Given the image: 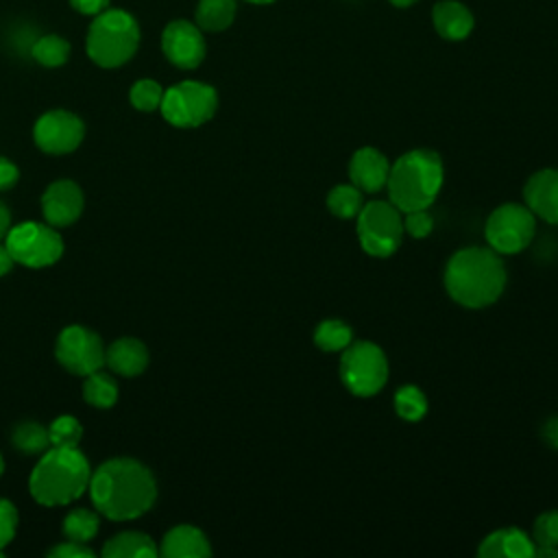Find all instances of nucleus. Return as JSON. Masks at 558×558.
<instances>
[{
    "label": "nucleus",
    "instance_id": "1a4fd4ad",
    "mask_svg": "<svg viewBox=\"0 0 558 558\" xmlns=\"http://www.w3.org/2000/svg\"><path fill=\"white\" fill-rule=\"evenodd\" d=\"M4 244L11 251L15 264H22L26 268L52 266L63 255V238L59 235L57 227L48 222L26 220L11 227Z\"/></svg>",
    "mask_w": 558,
    "mask_h": 558
},
{
    "label": "nucleus",
    "instance_id": "6e6552de",
    "mask_svg": "<svg viewBox=\"0 0 558 558\" xmlns=\"http://www.w3.org/2000/svg\"><path fill=\"white\" fill-rule=\"evenodd\" d=\"M357 218V240L364 253L373 257H390L403 238L401 211L388 201H371L362 205Z\"/></svg>",
    "mask_w": 558,
    "mask_h": 558
},
{
    "label": "nucleus",
    "instance_id": "cd10ccee",
    "mask_svg": "<svg viewBox=\"0 0 558 558\" xmlns=\"http://www.w3.org/2000/svg\"><path fill=\"white\" fill-rule=\"evenodd\" d=\"M362 192L349 183V185H336L329 190L327 194V209L336 216V218H342V220H349V218H355L362 209Z\"/></svg>",
    "mask_w": 558,
    "mask_h": 558
},
{
    "label": "nucleus",
    "instance_id": "4468645a",
    "mask_svg": "<svg viewBox=\"0 0 558 558\" xmlns=\"http://www.w3.org/2000/svg\"><path fill=\"white\" fill-rule=\"evenodd\" d=\"M83 190L70 179L52 181L41 194V214L52 227L74 225L83 214Z\"/></svg>",
    "mask_w": 558,
    "mask_h": 558
},
{
    "label": "nucleus",
    "instance_id": "e433bc0d",
    "mask_svg": "<svg viewBox=\"0 0 558 558\" xmlns=\"http://www.w3.org/2000/svg\"><path fill=\"white\" fill-rule=\"evenodd\" d=\"M72 9H76L83 15H98L109 9V0H70Z\"/></svg>",
    "mask_w": 558,
    "mask_h": 558
},
{
    "label": "nucleus",
    "instance_id": "f3484780",
    "mask_svg": "<svg viewBox=\"0 0 558 558\" xmlns=\"http://www.w3.org/2000/svg\"><path fill=\"white\" fill-rule=\"evenodd\" d=\"M534 541L519 527H501L490 532L477 547L482 558H532Z\"/></svg>",
    "mask_w": 558,
    "mask_h": 558
},
{
    "label": "nucleus",
    "instance_id": "4c0bfd02",
    "mask_svg": "<svg viewBox=\"0 0 558 558\" xmlns=\"http://www.w3.org/2000/svg\"><path fill=\"white\" fill-rule=\"evenodd\" d=\"M541 436H543V440H545L549 447L558 449V416H551V418H547V421L543 423Z\"/></svg>",
    "mask_w": 558,
    "mask_h": 558
},
{
    "label": "nucleus",
    "instance_id": "f8f14e48",
    "mask_svg": "<svg viewBox=\"0 0 558 558\" xmlns=\"http://www.w3.org/2000/svg\"><path fill=\"white\" fill-rule=\"evenodd\" d=\"M85 137L83 120L65 109H52L39 116L33 129L35 144L48 155H65L81 146Z\"/></svg>",
    "mask_w": 558,
    "mask_h": 558
},
{
    "label": "nucleus",
    "instance_id": "423d86ee",
    "mask_svg": "<svg viewBox=\"0 0 558 558\" xmlns=\"http://www.w3.org/2000/svg\"><path fill=\"white\" fill-rule=\"evenodd\" d=\"M340 353V379L351 395L373 397L386 386L388 360L379 344L357 340Z\"/></svg>",
    "mask_w": 558,
    "mask_h": 558
},
{
    "label": "nucleus",
    "instance_id": "393cba45",
    "mask_svg": "<svg viewBox=\"0 0 558 558\" xmlns=\"http://www.w3.org/2000/svg\"><path fill=\"white\" fill-rule=\"evenodd\" d=\"M353 342V331L344 320L327 318L314 329V344L327 353H340Z\"/></svg>",
    "mask_w": 558,
    "mask_h": 558
},
{
    "label": "nucleus",
    "instance_id": "9d476101",
    "mask_svg": "<svg viewBox=\"0 0 558 558\" xmlns=\"http://www.w3.org/2000/svg\"><path fill=\"white\" fill-rule=\"evenodd\" d=\"M536 233V218L527 205L504 203L490 211L484 225L488 246L499 255H514L527 248Z\"/></svg>",
    "mask_w": 558,
    "mask_h": 558
},
{
    "label": "nucleus",
    "instance_id": "c756f323",
    "mask_svg": "<svg viewBox=\"0 0 558 558\" xmlns=\"http://www.w3.org/2000/svg\"><path fill=\"white\" fill-rule=\"evenodd\" d=\"M50 447H78L83 436V425L72 414L57 416L50 427Z\"/></svg>",
    "mask_w": 558,
    "mask_h": 558
},
{
    "label": "nucleus",
    "instance_id": "7ed1b4c3",
    "mask_svg": "<svg viewBox=\"0 0 558 558\" xmlns=\"http://www.w3.org/2000/svg\"><path fill=\"white\" fill-rule=\"evenodd\" d=\"M89 477V460L78 447H50L39 456L28 477V490L46 508L65 506L87 490Z\"/></svg>",
    "mask_w": 558,
    "mask_h": 558
},
{
    "label": "nucleus",
    "instance_id": "bb28decb",
    "mask_svg": "<svg viewBox=\"0 0 558 558\" xmlns=\"http://www.w3.org/2000/svg\"><path fill=\"white\" fill-rule=\"evenodd\" d=\"M395 412L408 423L421 421L427 414L425 392L414 384H405V386L397 388V392H395Z\"/></svg>",
    "mask_w": 558,
    "mask_h": 558
},
{
    "label": "nucleus",
    "instance_id": "aec40b11",
    "mask_svg": "<svg viewBox=\"0 0 558 558\" xmlns=\"http://www.w3.org/2000/svg\"><path fill=\"white\" fill-rule=\"evenodd\" d=\"M432 20H434L436 33L449 41L466 39L475 24L473 13L458 0L436 2L432 9Z\"/></svg>",
    "mask_w": 558,
    "mask_h": 558
},
{
    "label": "nucleus",
    "instance_id": "c85d7f7f",
    "mask_svg": "<svg viewBox=\"0 0 558 558\" xmlns=\"http://www.w3.org/2000/svg\"><path fill=\"white\" fill-rule=\"evenodd\" d=\"M33 57L46 68H59L70 57V44L59 35H41L33 44Z\"/></svg>",
    "mask_w": 558,
    "mask_h": 558
},
{
    "label": "nucleus",
    "instance_id": "c9c22d12",
    "mask_svg": "<svg viewBox=\"0 0 558 558\" xmlns=\"http://www.w3.org/2000/svg\"><path fill=\"white\" fill-rule=\"evenodd\" d=\"M17 181H20V168L11 159L0 157V192L11 190Z\"/></svg>",
    "mask_w": 558,
    "mask_h": 558
},
{
    "label": "nucleus",
    "instance_id": "39448f33",
    "mask_svg": "<svg viewBox=\"0 0 558 558\" xmlns=\"http://www.w3.org/2000/svg\"><path fill=\"white\" fill-rule=\"evenodd\" d=\"M140 48V24L124 9L98 13L87 31V57L100 68L124 65Z\"/></svg>",
    "mask_w": 558,
    "mask_h": 558
},
{
    "label": "nucleus",
    "instance_id": "20e7f679",
    "mask_svg": "<svg viewBox=\"0 0 558 558\" xmlns=\"http://www.w3.org/2000/svg\"><path fill=\"white\" fill-rule=\"evenodd\" d=\"M445 181V168L438 153L429 148H414L403 153L388 172L390 203L401 211L429 209Z\"/></svg>",
    "mask_w": 558,
    "mask_h": 558
},
{
    "label": "nucleus",
    "instance_id": "a19ab883",
    "mask_svg": "<svg viewBox=\"0 0 558 558\" xmlns=\"http://www.w3.org/2000/svg\"><path fill=\"white\" fill-rule=\"evenodd\" d=\"M390 4H395L397 9H408V7H412L414 2H418V0H388Z\"/></svg>",
    "mask_w": 558,
    "mask_h": 558
},
{
    "label": "nucleus",
    "instance_id": "f03ea898",
    "mask_svg": "<svg viewBox=\"0 0 558 558\" xmlns=\"http://www.w3.org/2000/svg\"><path fill=\"white\" fill-rule=\"evenodd\" d=\"M506 288V266L493 248L466 246L456 251L445 268V290L462 307L493 305Z\"/></svg>",
    "mask_w": 558,
    "mask_h": 558
},
{
    "label": "nucleus",
    "instance_id": "7c9ffc66",
    "mask_svg": "<svg viewBox=\"0 0 558 558\" xmlns=\"http://www.w3.org/2000/svg\"><path fill=\"white\" fill-rule=\"evenodd\" d=\"M161 98H163V87L153 81V78H142V81H135L131 92H129V100L131 105L137 109V111H157L159 105H161Z\"/></svg>",
    "mask_w": 558,
    "mask_h": 558
},
{
    "label": "nucleus",
    "instance_id": "2eb2a0df",
    "mask_svg": "<svg viewBox=\"0 0 558 558\" xmlns=\"http://www.w3.org/2000/svg\"><path fill=\"white\" fill-rule=\"evenodd\" d=\"M390 172V161L386 155L373 146L357 148L349 161V179L362 194L379 192Z\"/></svg>",
    "mask_w": 558,
    "mask_h": 558
},
{
    "label": "nucleus",
    "instance_id": "ea45409f",
    "mask_svg": "<svg viewBox=\"0 0 558 558\" xmlns=\"http://www.w3.org/2000/svg\"><path fill=\"white\" fill-rule=\"evenodd\" d=\"M9 229H11V214H9L7 205L0 201V242L7 238Z\"/></svg>",
    "mask_w": 558,
    "mask_h": 558
},
{
    "label": "nucleus",
    "instance_id": "37998d69",
    "mask_svg": "<svg viewBox=\"0 0 558 558\" xmlns=\"http://www.w3.org/2000/svg\"><path fill=\"white\" fill-rule=\"evenodd\" d=\"M4 473V458H2V453H0V475Z\"/></svg>",
    "mask_w": 558,
    "mask_h": 558
},
{
    "label": "nucleus",
    "instance_id": "58836bf2",
    "mask_svg": "<svg viewBox=\"0 0 558 558\" xmlns=\"http://www.w3.org/2000/svg\"><path fill=\"white\" fill-rule=\"evenodd\" d=\"M13 264H15V259H13V255H11V251L7 248V244H4V240L0 242V277H4L7 272H11V268H13Z\"/></svg>",
    "mask_w": 558,
    "mask_h": 558
},
{
    "label": "nucleus",
    "instance_id": "79ce46f5",
    "mask_svg": "<svg viewBox=\"0 0 558 558\" xmlns=\"http://www.w3.org/2000/svg\"><path fill=\"white\" fill-rule=\"evenodd\" d=\"M246 2H253V4H270L275 0H246Z\"/></svg>",
    "mask_w": 558,
    "mask_h": 558
},
{
    "label": "nucleus",
    "instance_id": "2f4dec72",
    "mask_svg": "<svg viewBox=\"0 0 558 558\" xmlns=\"http://www.w3.org/2000/svg\"><path fill=\"white\" fill-rule=\"evenodd\" d=\"M534 545L558 547V510H547L534 521Z\"/></svg>",
    "mask_w": 558,
    "mask_h": 558
},
{
    "label": "nucleus",
    "instance_id": "6ab92c4d",
    "mask_svg": "<svg viewBox=\"0 0 558 558\" xmlns=\"http://www.w3.org/2000/svg\"><path fill=\"white\" fill-rule=\"evenodd\" d=\"M105 364L122 377H135L148 366V349L137 338H118L105 349Z\"/></svg>",
    "mask_w": 558,
    "mask_h": 558
},
{
    "label": "nucleus",
    "instance_id": "473e14b6",
    "mask_svg": "<svg viewBox=\"0 0 558 558\" xmlns=\"http://www.w3.org/2000/svg\"><path fill=\"white\" fill-rule=\"evenodd\" d=\"M17 523H20L17 508L9 499L0 497V558H4V547L13 541L17 532Z\"/></svg>",
    "mask_w": 558,
    "mask_h": 558
},
{
    "label": "nucleus",
    "instance_id": "72a5a7b5",
    "mask_svg": "<svg viewBox=\"0 0 558 558\" xmlns=\"http://www.w3.org/2000/svg\"><path fill=\"white\" fill-rule=\"evenodd\" d=\"M434 229V218L427 209H414V211H408L405 218H403V231L410 233L412 238H427Z\"/></svg>",
    "mask_w": 558,
    "mask_h": 558
},
{
    "label": "nucleus",
    "instance_id": "f704fd0d",
    "mask_svg": "<svg viewBox=\"0 0 558 558\" xmlns=\"http://www.w3.org/2000/svg\"><path fill=\"white\" fill-rule=\"evenodd\" d=\"M50 558H94V551L87 547V543L78 541H63L48 549Z\"/></svg>",
    "mask_w": 558,
    "mask_h": 558
},
{
    "label": "nucleus",
    "instance_id": "f257e3e1",
    "mask_svg": "<svg viewBox=\"0 0 558 558\" xmlns=\"http://www.w3.org/2000/svg\"><path fill=\"white\" fill-rule=\"evenodd\" d=\"M89 499L96 512L111 521H131L148 512L157 499V482L135 458H111L89 477Z\"/></svg>",
    "mask_w": 558,
    "mask_h": 558
},
{
    "label": "nucleus",
    "instance_id": "b1692460",
    "mask_svg": "<svg viewBox=\"0 0 558 558\" xmlns=\"http://www.w3.org/2000/svg\"><path fill=\"white\" fill-rule=\"evenodd\" d=\"M11 445L24 456H41L46 449H50L48 427L37 421H22L11 432Z\"/></svg>",
    "mask_w": 558,
    "mask_h": 558
},
{
    "label": "nucleus",
    "instance_id": "dca6fc26",
    "mask_svg": "<svg viewBox=\"0 0 558 558\" xmlns=\"http://www.w3.org/2000/svg\"><path fill=\"white\" fill-rule=\"evenodd\" d=\"M523 198L534 216L558 225V170L545 168L534 172L523 187Z\"/></svg>",
    "mask_w": 558,
    "mask_h": 558
},
{
    "label": "nucleus",
    "instance_id": "ddd939ff",
    "mask_svg": "<svg viewBox=\"0 0 558 558\" xmlns=\"http://www.w3.org/2000/svg\"><path fill=\"white\" fill-rule=\"evenodd\" d=\"M161 50L166 59L181 70L198 68L207 52L203 31L187 20H174L163 28Z\"/></svg>",
    "mask_w": 558,
    "mask_h": 558
},
{
    "label": "nucleus",
    "instance_id": "5701e85b",
    "mask_svg": "<svg viewBox=\"0 0 558 558\" xmlns=\"http://www.w3.org/2000/svg\"><path fill=\"white\" fill-rule=\"evenodd\" d=\"M118 395H120V388L116 384V379L105 373L102 368L85 375V381H83V399L94 405V408H111L116 401H118Z\"/></svg>",
    "mask_w": 558,
    "mask_h": 558
},
{
    "label": "nucleus",
    "instance_id": "a211bd4d",
    "mask_svg": "<svg viewBox=\"0 0 558 558\" xmlns=\"http://www.w3.org/2000/svg\"><path fill=\"white\" fill-rule=\"evenodd\" d=\"M159 554L166 558H207L211 554V545L203 530L190 523H181L166 532Z\"/></svg>",
    "mask_w": 558,
    "mask_h": 558
},
{
    "label": "nucleus",
    "instance_id": "4be33fe9",
    "mask_svg": "<svg viewBox=\"0 0 558 558\" xmlns=\"http://www.w3.org/2000/svg\"><path fill=\"white\" fill-rule=\"evenodd\" d=\"M238 13V0H201L196 7V26L218 33L231 26Z\"/></svg>",
    "mask_w": 558,
    "mask_h": 558
},
{
    "label": "nucleus",
    "instance_id": "0eeeda50",
    "mask_svg": "<svg viewBox=\"0 0 558 558\" xmlns=\"http://www.w3.org/2000/svg\"><path fill=\"white\" fill-rule=\"evenodd\" d=\"M216 109V89L201 81H181L163 89V98L159 105L163 120L177 129H196L209 122Z\"/></svg>",
    "mask_w": 558,
    "mask_h": 558
},
{
    "label": "nucleus",
    "instance_id": "412c9836",
    "mask_svg": "<svg viewBox=\"0 0 558 558\" xmlns=\"http://www.w3.org/2000/svg\"><path fill=\"white\" fill-rule=\"evenodd\" d=\"M157 554L159 549L155 541L148 534L135 530H126L111 536L102 547L105 558H153Z\"/></svg>",
    "mask_w": 558,
    "mask_h": 558
},
{
    "label": "nucleus",
    "instance_id": "a878e982",
    "mask_svg": "<svg viewBox=\"0 0 558 558\" xmlns=\"http://www.w3.org/2000/svg\"><path fill=\"white\" fill-rule=\"evenodd\" d=\"M98 527H100V519L89 508H74L63 519V536L68 541L87 543L98 534Z\"/></svg>",
    "mask_w": 558,
    "mask_h": 558
},
{
    "label": "nucleus",
    "instance_id": "9b49d317",
    "mask_svg": "<svg viewBox=\"0 0 558 558\" xmlns=\"http://www.w3.org/2000/svg\"><path fill=\"white\" fill-rule=\"evenodd\" d=\"M57 362L72 375H89L105 366V344L100 336L83 325H68L57 336Z\"/></svg>",
    "mask_w": 558,
    "mask_h": 558
}]
</instances>
